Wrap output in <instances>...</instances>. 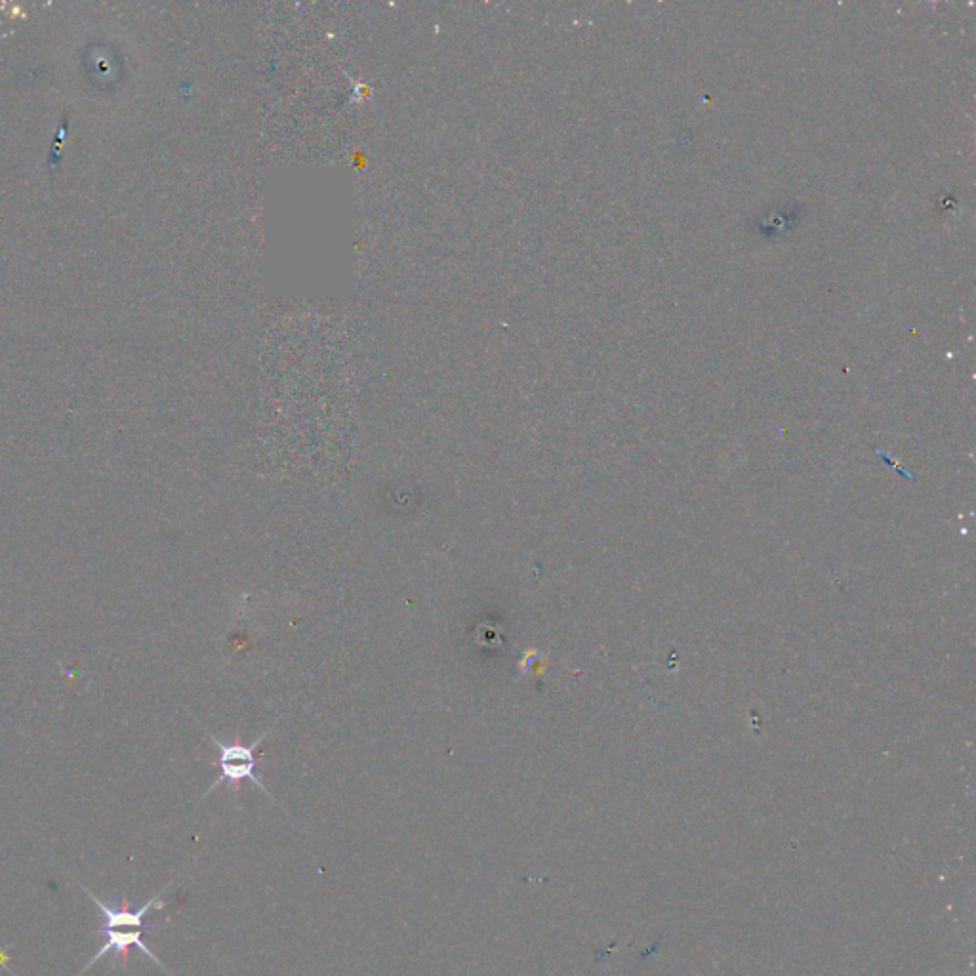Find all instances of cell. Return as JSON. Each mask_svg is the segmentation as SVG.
Listing matches in <instances>:
<instances>
[{"label": "cell", "mask_w": 976, "mask_h": 976, "mask_svg": "<svg viewBox=\"0 0 976 976\" xmlns=\"http://www.w3.org/2000/svg\"><path fill=\"white\" fill-rule=\"evenodd\" d=\"M269 731L262 732L252 744H241V742H231L229 744V742H222L216 736H210L212 744L218 750L220 778L208 788V792L204 793V795L214 792L222 782L229 784L231 790H239L241 788V782L248 780V782H252L254 786H258L265 795H269L275 801V797L267 790V786L262 782V778L256 774V767H258V761H260L258 755H256V748L264 742V738H267Z\"/></svg>", "instance_id": "cell-1"}, {"label": "cell", "mask_w": 976, "mask_h": 976, "mask_svg": "<svg viewBox=\"0 0 976 976\" xmlns=\"http://www.w3.org/2000/svg\"><path fill=\"white\" fill-rule=\"evenodd\" d=\"M166 889H168V887H164L163 891H161L159 895L155 896V898H151V900H149L145 906H142L138 912H130V910H128V902H124L122 910H115V908L107 906V904H105L103 900H100L98 896L92 895V893H90L86 887H84V893L90 896V900H92V902H94V904L100 908V912H102L103 925L100 931H113V929H145V925H143L145 914H147L149 910H164V908H166V902L161 900V896H163Z\"/></svg>", "instance_id": "cell-2"}, {"label": "cell", "mask_w": 976, "mask_h": 976, "mask_svg": "<svg viewBox=\"0 0 976 976\" xmlns=\"http://www.w3.org/2000/svg\"><path fill=\"white\" fill-rule=\"evenodd\" d=\"M100 933L105 936V942H103L100 952H98L96 956L92 957V959L86 963V967H84V969L81 971V976L84 975L88 969H92V965H96V963H98V961H100L105 954H109V952H117V954L122 956V959L126 961V959H128V950H130V946L140 948L145 956L149 957V959H153V963H155V965H159V967L163 969L164 973H168V975H170V971L164 967L163 961H161L159 957L155 956V952H153V950H151V948H149V946L143 942L142 929H134V931H117V929H113V931H100Z\"/></svg>", "instance_id": "cell-3"}, {"label": "cell", "mask_w": 976, "mask_h": 976, "mask_svg": "<svg viewBox=\"0 0 976 976\" xmlns=\"http://www.w3.org/2000/svg\"><path fill=\"white\" fill-rule=\"evenodd\" d=\"M0 961H8V956L4 954V950H0Z\"/></svg>", "instance_id": "cell-4"}]
</instances>
